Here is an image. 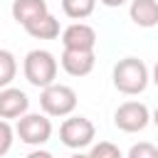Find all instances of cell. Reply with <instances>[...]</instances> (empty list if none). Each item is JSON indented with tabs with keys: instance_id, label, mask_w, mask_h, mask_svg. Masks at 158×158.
I'll return each mask as SVG.
<instances>
[{
	"instance_id": "cell-1",
	"label": "cell",
	"mask_w": 158,
	"mask_h": 158,
	"mask_svg": "<svg viewBox=\"0 0 158 158\" xmlns=\"http://www.w3.org/2000/svg\"><path fill=\"white\" fill-rule=\"evenodd\" d=\"M148 81H151V72L138 57H123L114 64V86L121 94L136 96L146 91Z\"/></svg>"
},
{
	"instance_id": "cell-2",
	"label": "cell",
	"mask_w": 158,
	"mask_h": 158,
	"mask_svg": "<svg viewBox=\"0 0 158 158\" xmlns=\"http://www.w3.org/2000/svg\"><path fill=\"white\" fill-rule=\"evenodd\" d=\"M22 72H25V79L32 86L44 89V86L54 84V79H57V59L47 49H32V52L25 54Z\"/></svg>"
},
{
	"instance_id": "cell-3",
	"label": "cell",
	"mask_w": 158,
	"mask_h": 158,
	"mask_svg": "<svg viewBox=\"0 0 158 158\" xmlns=\"http://www.w3.org/2000/svg\"><path fill=\"white\" fill-rule=\"evenodd\" d=\"M40 106L47 116H69L77 109V91L67 84H49L40 94Z\"/></svg>"
},
{
	"instance_id": "cell-4",
	"label": "cell",
	"mask_w": 158,
	"mask_h": 158,
	"mask_svg": "<svg viewBox=\"0 0 158 158\" xmlns=\"http://www.w3.org/2000/svg\"><path fill=\"white\" fill-rule=\"evenodd\" d=\"M96 136V128L94 123L86 118V116H69L64 118V123L59 126V138L67 148H74V151H81L86 148Z\"/></svg>"
},
{
	"instance_id": "cell-5",
	"label": "cell",
	"mask_w": 158,
	"mask_h": 158,
	"mask_svg": "<svg viewBox=\"0 0 158 158\" xmlns=\"http://www.w3.org/2000/svg\"><path fill=\"white\" fill-rule=\"evenodd\" d=\"M15 133L27 146H42L52 136V121L47 118V114H25L20 116Z\"/></svg>"
},
{
	"instance_id": "cell-6",
	"label": "cell",
	"mask_w": 158,
	"mask_h": 158,
	"mask_svg": "<svg viewBox=\"0 0 158 158\" xmlns=\"http://www.w3.org/2000/svg\"><path fill=\"white\" fill-rule=\"evenodd\" d=\"M148 121H151V111L141 101H123L114 111V123L123 133H138L148 126Z\"/></svg>"
},
{
	"instance_id": "cell-7",
	"label": "cell",
	"mask_w": 158,
	"mask_h": 158,
	"mask_svg": "<svg viewBox=\"0 0 158 158\" xmlns=\"http://www.w3.org/2000/svg\"><path fill=\"white\" fill-rule=\"evenodd\" d=\"M64 49H94L96 47V30L86 22H72L62 32Z\"/></svg>"
},
{
	"instance_id": "cell-8",
	"label": "cell",
	"mask_w": 158,
	"mask_h": 158,
	"mask_svg": "<svg viewBox=\"0 0 158 158\" xmlns=\"http://www.w3.org/2000/svg\"><path fill=\"white\" fill-rule=\"evenodd\" d=\"M59 64L69 77H86L94 69L96 57H94V49H64Z\"/></svg>"
},
{
	"instance_id": "cell-9",
	"label": "cell",
	"mask_w": 158,
	"mask_h": 158,
	"mask_svg": "<svg viewBox=\"0 0 158 158\" xmlns=\"http://www.w3.org/2000/svg\"><path fill=\"white\" fill-rule=\"evenodd\" d=\"M30 109V99L22 89L5 86L0 89V118H20Z\"/></svg>"
},
{
	"instance_id": "cell-10",
	"label": "cell",
	"mask_w": 158,
	"mask_h": 158,
	"mask_svg": "<svg viewBox=\"0 0 158 158\" xmlns=\"http://www.w3.org/2000/svg\"><path fill=\"white\" fill-rule=\"evenodd\" d=\"M10 12H12V20L25 27V25L40 20L42 15H47L49 7H47V0H12Z\"/></svg>"
},
{
	"instance_id": "cell-11",
	"label": "cell",
	"mask_w": 158,
	"mask_h": 158,
	"mask_svg": "<svg viewBox=\"0 0 158 158\" xmlns=\"http://www.w3.org/2000/svg\"><path fill=\"white\" fill-rule=\"evenodd\" d=\"M128 17L138 27H156L158 25V0H131Z\"/></svg>"
},
{
	"instance_id": "cell-12",
	"label": "cell",
	"mask_w": 158,
	"mask_h": 158,
	"mask_svg": "<svg viewBox=\"0 0 158 158\" xmlns=\"http://www.w3.org/2000/svg\"><path fill=\"white\" fill-rule=\"evenodd\" d=\"M25 32H27L30 37H35V40H54V37H59V20L47 12V15H42L40 20L25 25Z\"/></svg>"
},
{
	"instance_id": "cell-13",
	"label": "cell",
	"mask_w": 158,
	"mask_h": 158,
	"mask_svg": "<svg viewBox=\"0 0 158 158\" xmlns=\"http://www.w3.org/2000/svg\"><path fill=\"white\" fill-rule=\"evenodd\" d=\"M96 7V0H62V10L67 17L72 20H84L94 12Z\"/></svg>"
},
{
	"instance_id": "cell-14",
	"label": "cell",
	"mask_w": 158,
	"mask_h": 158,
	"mask_svg": "<svg viewBox=\"0 0 158 158\" xmlns=\"http://www.w3.org/2000/svg\"><path fill=\"white\" fill-rule=\"evenodd\" d=\"M15 74H17V59H15V54L7 52V49H0V89L10 86L12 79H15Z\"/></svg>"
},
{
	"instance_id": "cell-15",
	"label": "cell",
	"mask_w": 158,
	"mask_h": 158,
	"mask_svg": "<svg viewBox=\"0 0 158 158\" xmlns=\"http://www.w3.org/2000/svg\"><path fill=\"white\" fill-rule=\"evenodd\" d=\"M89 158H123V156H121V151H118L116 143H111V141H99V143L91 146Z\"/></svg>"
},
{
	"instance_id": "cell-16",
	"label": "cell",
	"mask_w": 158,
	"mask_h": 158,
	"mask_svg": "<svg viewBox=\"0 0 158 158\" xmlns=\"http://www.w3.org/2000/svg\"><path fill=\"white\" fill-rule=\"evenodd\" d=\"M126 158H158V146H153L151 141H138L131 146Z\"/></svg>"
},
{
	"instance_id": "cell-17",
	"label": "cell",
	"mask_w": 158,
	"mask_h": 158,
	"mask_svg": "<svg viewBox=\"0 0 158 158\" xmlns=\"http://www.w3.org/2000/svg\"><path fill=\"white\" fill-rule=\"evenodd\" d=\"M12 141H15V131H12V126L7 123V118H0V158L12 148Z\"/></svg>"
},
{
	"instance_id": "cell-18",
	"label": "cell",
	"mask_w": 158,
	"mask_h": 158,
	"mask_svg": "<svg viewBox=\"0 0 158 158\" xmlns=\"http://www.w3.org/2000/svg\"><path fill=\"white\" fill-rule=\"evenodd\" d=\"M25 158H54V156H52L49 151H40V148H37V151H32V153H27Z\"/></svg>"
},
{
	"instance_id": "cell-19",
	"label": "cell",
	"mask_w": 158,
	"mask_h": 158,
	"mask_svg": "<svg viewBox=\"0 0 158 158\" xmlns=\"http://www.w3.org/2000/svg\"><path fill=\"white\" fill-rule=\"evenodd\" d=\"M101 5H106V7H121V5H126L128 0H99Z\"/></svg>"
},
{
	"instance_id": "cell-20",
	"label": "cell",
	"mask_w": 158,
	"mask_h": 158,
	"mask_svg": "<svg viewBox=\"0 0 158 158\" xmlns=\"http://www.w3.org/2000/svg\"><path fill=\"white\" fill-rule=\"evenodd\" d=\"M151 81L158 86V62H156V67H153V72H151Z\"/></svg>"
},
{
	"instance_id": "cell-21",
	"label": "cell",
	"mask_w": 158,
	"mask_h": 158,
	"mask_svg": "<svg viewBox=\"0 0 158 158\" xmlns=\"http://www.w3.org/2000/svg\"><path fill=\"white\" fill-rule=\"evenodd\" d=\"M151 121H153V123H156V128H158V106L153 109V116H151Z\"/></svg>"
},
{
	"instance_id": "cell-22",
	"label": "cell",
	"mask_w": 158,
	"mask_h": 158,
	"mask_svg": "<svg viewBox=\"0 0 158 158\" xmlns=\"http://www.w3.org/2000/svg\"><path fill=\"white\" fill-rule=\"evenodd\" d=\"M69 158H89V153H74V156H69Z\"/></svg>"
}]
</instances>
